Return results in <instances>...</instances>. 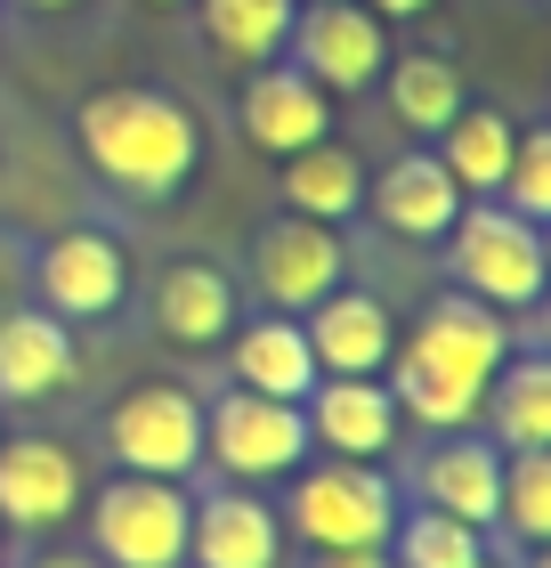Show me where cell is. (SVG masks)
<instances>
[{
    "label": "cell",
    "instance_id": "obj_7",
    "mask_svg": "<svg viewBox=\"0 0 551 568\" xmlns=\"http://www.w3.org/2000/svg\"><path fill=\"white\" fill-rule=\"evenodd\" d=\"M106 447H114L122 471L195 479L203 471V398L178 390V382H139L106 415Z\"/></svg>",
    "mask_w": 551,
    "mask_h": 568
},
{
    "label": "cell",
    "instance_id": "obj_8",
    "mask_svg": "<svg viewBox=\"0 0 551 568\" xmlns=\"http://www.w3.org/2000/svg\"><path fill=\"white\" fill-rule=\"evenodd\" d=\"M252 284H259V301H268L276 317H308L333 284H349V252H340V236L325 220L284 212L252 236Z\"/></svg>",
    "mask_w": 551,
    "mask_h": 568
},
{
    "label": "cell",
    "instance_id": "obj_25",
    "mask_svg": "<svg viewBox=\"0 0 551 568\" xmlns=\"http://www.w3.org/2000/svg\"><path fill=\"white\" fill-rule=\"evenodd\" d=\"M293 9H300V0H195V24H203V41H212L227 65L252 73V65L284 58Z\"/></svg>",
    "mask_w": 551,
    "mask_h": 568
},
{
    "label": "cell",
    "instance_id": "obj_6",
    "mask_svg": "<svg viewBox=\"0 0 551 568\" xmlns=\"http://www.w3.org/2000/svg\"><path fill=\"white\" fill-rule=\"evenodd\" d=\"M317 455L308 423L293 398H259V390H227L203 406V463H220L227 479H284Z\"/></svg>",
    "mask_w": 551,
    "mask_h": 568
},
{
    "label": "cell",
    "instance_id": "obj_20",
    "mask_svg": "<svg viewBox=\"0 0 551 568\" xmlns=\"http://www.w3.org/2000/svg\"><path fill=\"white\" fill-rule=\"evenodd\" d=\"M422 496L430 511H455L462 528H494V496H503V447H487V438L470 430H446V447L422 463Z\"/></svg>",
    "mask_w": 551,
    "mask_h": 568
},
{
    "label": "cell",
    "instance_id": "obj_35",
    "mask_svg": "<svg viewBox=\"0 0 551 568\" xmlns=\"http://www.w3.org/2000/svg\"><path fill=\"white\" fill-rule=\"evenodd\" d=\"M470 568H494V560H487V552H479V560H470Z\"/></svg>",
    "mask_w": 551,
    "mask_h": 568
},
{
    "label": "cell",
    "instance_id": "obj_12",
    "mask_svg": "<svg viewBox=\"0 0 551 568\" xmlns=\"http://www.w3.org/2000/svg\"><path fill=\"white\" fill-rule=\"evenodd\" d=\"M244 139L284 163V154L333 139V98L308 82L293 58H268V65H252V82H244Z\"/></svg>",
    "mask_w": 551,
    "mask_h": 568
},
{
    "label": "cell",
    "instance_id": "obj_32",
    "mask_svg": "<svg viewBox=\"0 0 551 568\" xmlns=\"http://www.w3.org/2000/svg\"><path fill=\"white\" fill-rule=\"evenodd\" d=\"M33 568H106V560H82V552H58V560H33Z\"/></svg>",
    "mask_w": 551,
    "mask_h": 568
},
{
    "label": "cell",
    "instance_id": "obj_28",
    "mask_svg": "<svg viewBox=\"0 0 551 568\" xmlns=\"http://www.w3.org/2000/svg\"><path fill=\"white\" fill-rule=\"evenodd\" d=\"M381 552H389V568H470L487 552V536L462 528L455 511H414V520L398 511V528H389Z\"/></svg>",
    "mask_w": 551,
    "mask_h": 568
},
{
    "label": "cell",
    "instance_id": "obj_4",
    "mask_svg": "<svg viewBox=\"0 0 551 568\" xmlns=\"http://www.w3.org/2000/svg\"><path fill=\"white\" fill-rule=\"evenodd\" d=\"M187 479H146V471H122L98 487V511H90V560L106 568H187Z\"/></svg>",
    "mask_w": 551,
    "mask_h": 568
},
{
    "label": "cell",
    "instance_id": "obj_3",
    "mask_svg": "<svg viewBox=\"0 0 551 568\" xmlns=\"http://www.w3.org/2000/svg\"><path fill=\"white\" fill-rule=\"evenodd\" d=\"M293 536L317 552H381L389 528H398V487L381 479V463H308L293 479Z\"/></svg>",
    "mask_w": 551,
    "mask_h": 568
},
{
    "label": "cell",
    "instance_id": "obj_21",
    "mask_svg": "<svg viewBox=\"0 0 551 568\" xmlns=\"http://www.w3.org/2000/svg\"><path fill=\"white\" fill-rule=\"evenodd\" d=\"M276 187H284V212L340 227V220H349L357 203H365V163H357V146L317 139V146H300V154H284Z\"/></svg>",
    "mask_w": 551,
    "mask_h": 568
},
{
    "label": "cell",
    "instance_id": "obj_23",
    "mask_svg": "<svg viewBox=\"0 0 551 568\" xmlns=\"http://www.w3.org/2000/svg\"><path fill=\"white\" fill-rule=\"evenodd\" d=\"M389 398H398V423H422V430H470L479 423V406H487V390H470V382H455L446 366H430L422 349H389Z\"/></svg>",
    "mask_w": 551,
    "mask_h": 568
},
{
    "label": "cell",
    "instance_id": "obj_31",
    "mask_svg": "<svg viewBox=\"0 0 551 568\" xmlns=\"http://www.w3.org/2000/svg\"><path fill=\"white\" fill-rule=\"evenodd\" d=\"M365 9L389 24V17H422V9H438V0H365Z\"/></svg>",
    "mask_w": 551,
    "mask_h": 568
},
{
    "label": "cell",
    "instance_id": "obj_24",
    "mask_svg": "<svg viewBox=\"0 0 551 568\" xmlns=\"http://www.w3.org/2000/svg\"><path fill=\"white\" fill-rule=\"evenodd\" d=\"M494 406H487V423H494V447L519 455V447H551V357L543 349H511L503 366H494Z\"/></svg>",
    "mask_w": 551,
    "mask_h": 568
},
{
    "label": "cell",
    "instance_id": "obj_5",
    "mask_svg": "<svg viewBox=\"0 0 551 568\" xmlns=\"http://www.w3.org/2000/svg\"><path fill=\"white\" fill-rule=\"evenodd\" d=\"M284 49H293V65L325 98H357V90H374L381 65H389V24L365 9V0H300Z\"/></svg>",
    "mask_w": 551,
    "mask_h": 568
},
{
    "label": "cell",
    "instance_id": "obj_16",
    "mask_svg": "<svg viewBox=\"0 0 551 568\" xmlns=\"http://www.w3.org/2000/svg\"><path fill=\"white\" fill-rule=\"evenodd\" d=\"M187 560H195V568H276V560H284V520H276V504L244 496V487H220L212 504L187 511Z\"/></svg>",
    "mask_w": 551,
    "mask_h": 568
},
{
    "label": "cell",
    "instance_id": "obj_27",
    "mask_svg": "<svg viewBox=\"0 0 551 568\" xmlns=\"http://www.w3.org/2000/svg\"><path fill=\"white\" fill-rule=\"evenodd\" d=\"M494 528H511L528 552L551 545V447L503 455V496H494Z\"/></svg>",
    "mask_w": 551,
    "mask_h": 568
},
{
    "label": "cell",
    "instance_id": "obj_2",
    "mask_svg": "<svg viewBox=\"0 0 551 568\" xmlns=\"http://www.w3.org/2000/svg\"><path fill=\"white\" fill-rule=\"evenodd\" d=\"M438 244H446V268H455V293L503 308V317H528V308L543 301V276H551L543 227L503 212L494 195H470Z\"/></svg>",
    "mask_w": 551,
    "mask_h": 568
},
{
    "label": "cell",
    "instance_id": "obj_19",
    "mask_svg": "<svg viewBox=\"0 0 551 568\" xmlns=\"http://www.w3.org/2000/svg\"><path fill=\"white\" fill-rule=\"evenodd\" d=\"M227 366H235V390H259V398H308L317 382V357H308V333L300 317H252V325H227Z\"/></svg>",
    "mask_w": 551,
    "mask_h": 568
},
{
    "label": "cell",
    "instance_id": "obj_34",
    "mask_svg": "<svg viewBox=\"0 0 551 568\" xmlns=\"http://www.w3.org/2000/svg\"><path fill=\"white\" fill-rule=\"evenodd\" d=\"M139 9H178V0H139Z\"/></svg>",
    "mask_w": 551,
    "mask_h": 568
},
{
    "label": "cell",
    "instance_id": "obj_1",
    "mask_svg": "<svg viewBox=\"0 0 551 568\" xmlns=\"http://www.w3.org/2000/svg\"><path fill=\"white\" fill-rule=\"evenodd\" d=\"M73 146L82 163L106 179L114 195H178L203 163V131L195 114L178 106L171 90H146V82H114V90H90L73 106Z\"/></svg>",
    "mask_w": 551,
    "mask_h": 568
},
{
    "label": "cell",
    "instance_id": "obj_17",
    "mask_svg": "<svg viewBox=\"0 0 551 568\" xmlns=\"http://www.w3.org/2000/svg\"><path fill=\"white\" fill-rule=\"evenodd\" d=\"M146 317L178 349H212V342H227V325H235V284L212 261H171L163 276H154V293H146Z\"/></svg>",
    "mask_w": 551,
    "mask_h": 568
},
{
    "label": "cell",
    "instance_id": "obj_30",
    "mask_svg": "<svg viewBox=\"0 0 551 568\" xmlns=\"http://www.w3.org/2000/svg\"><path fill=\"white\" fill-rule=\"evenodd\" d=\"M317 568H389V552H317Z\"/></svg>",
    "mask_w": 551,
    "mask_h": 568
},
{
    "label": "cell",
    "instance_id": "obj_33",
    "mask_svg": "<svg viewBox=\"0 0 551 568\" xmlns=\"http://www.w3.org/2000/svg\"><path fill=\"white\" fill-rule=\"evenodd\" d=\"M24 9H41V17H58V9H73V0H24Z\"/></svg>",
    "mask_w": 551,
    "mask_h": 568
},
{
    "label": "cell",
    "instance_id": "obj_14",
    "mask_svg": "<svg viewBox=\"0 0 551 568\" xmlns=\"http://www.w3.org/2000/svg\"><path fill=\"white\" fill-rule=\"evenodd\" d=\"M406 349H422L430 366H446L455 382H470V390H487L494 366H503L519 342H511V317H503V308H487V301H470V293H438V301L422 308V325H414Z\"/></svg>",
    "mask_w": 551,
    "mask_h": 568
},
{
    "label": "cell",
    "instance_id": "obj_13",
    "mask_svg": "<svg viewBox=\"0 0 551 568\" xmlns=\"http://www.w3.org/2000/svg\"><path fill=\"white\" fill-rule=\"evenodd\" d=\"M300 333H308L317 374H381L389 349H398V317H389V301L365 293V284H333L300 317Z\"/></svg>",
    "mask_w": 551,
    "mask_h": 568
},
{
    "label": "cell",
    "instance_id": "obj_22",
    "mask_svg": "<svg viewBox=\"0 0 551 568\" xmlns=\"http://www.w3.org/2000/svg\"><path fill=\"white\" fill-rule=\"evenodd\" d=\"M511 146H519V122L503 106H470V98H462V114L438 131L430 154L446 163V179H455L462 195H494L503 171H511Z\"/></svg>",
    "mask_w": 551,
    "mask_h": 568
},
{
    "label": "cell",
    "instance_id": "obj_29",
    "mask_svg": "<svg viewBox=\"0 0 551 568\" xmlns=\"http://www.w3.org/2000/svg\"><path fill=\"white\" fill-rule=\"evenodd\" d=\"M494 203L519 220H551V131H528L519 122V146H511V171H503V187H494Z\"/></svg>",
    "mask_w": 551,
    "mask_h": 568
},
{
    "label": "cell",
    "instance_id": "obj_9",
    "mask_svg": "<svg viewBox=\"0 0 551 568\" xmlns=\"http://www.w3.org/2000/svg\"><path fill=\"white\" fill-rule=\"evenodd\" d=\"M300 423H308V447L340 463H381L398 447V398L381 374H317L300 398Z\"/></svg>",
    "mask_w": 551,
    "mask_h": 568
},
{
    "label": "cell",
    "instance_id": "obj_10",
    "mask_svg": "<svg viewBox=\"0 0 551 568\" xmlns=\"http://www.w3.org/2000/svg\"><path fill=\"white\" fill-rule=\"evenodd\" d=\"M41 308L49 317H114L122 293H130V261L106 227H65V236L41 244Z\"/></svg>",
    "mask_w": 551,
    "mask_h": 568
},
{
    "label": "cell",
    "instance_id": "obj_18",
    "mask_svg": "<svg viewBox=\"0 0 551 568\" xmlns=\"http://www.w3.org/2000/svg\"><path fill=\"white\" fill-rule=\"evenodd\" d=\"M65 382H73L65 317H49V308H9V317H0V398L33 406V398H58Z\"/></svg>",
    "mask_w": 551,
    "mask_h": 568
},
{
    "label": "cell",
    "instance_id": "obj_26",
    "mask_svg": "<svg viewBox=\"0 0 551 568\" xmlns=\"http://www.w3.org/2000/svg\"><path fill=\"white\" fill-rule=\"evenodd\" d=\"M381 90H389L398 131H414V139H438L446 122L462 114V73L446 58H389L381 65Z\"/></svg>",
    "mask_w": 551,
    "mask_h": 568
},
{
    "label": "cell",
    "instance_id": "obj_15",
    "mask_svg": "<svg viewBox=\"0 0 551 568\" xmlns=\"http://www.w3.org/2000/svg\"><path fill=\"white\" fill-rule=\"evenodd\" d=\"M365 203H374V220L389 227V236H406V244H438L446 227H455V212H462V187L446 179V163L430 146H414V154H398L381 179H365Z\"/></svg>",
    "mask_w": 551,
    "mask_h": 568
},
{
    "label": "cell",
    "instance_id": "obj_11",
    "mask_svg": "<svg viewBox=\"0 0 551 568\" xmlns=\"http://www.w3.org/2000/svg\"><path fill=\"white\" fill-rule=\"evenodd\" d=\"M82 511V463L65 438H0V528H58Z\"/></svg>",
    "mask_w": 551,
    "mask_h": 568
}]
</instances>
